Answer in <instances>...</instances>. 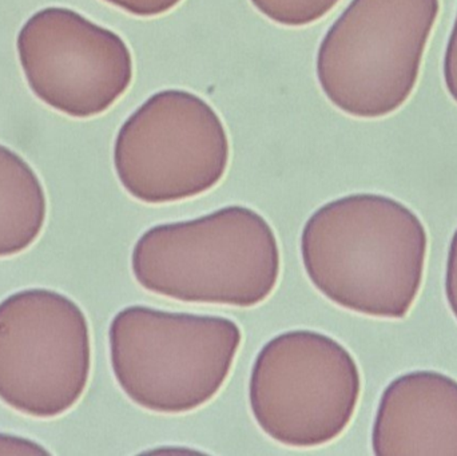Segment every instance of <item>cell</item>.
<instances>
[{"label":"cell","instance_id":"cell-1","mask_svg":"<svg viewBox=\"0 0 457 456\" xmlns=\"http://www.w3.org/2000/svg\"><path fill=\"white\" fill-rule=\"evenodd\" d=\"M300 249L309 280L328 300L370 318L404 319L423 286L428 235L404 203L357 193L317 209Z\"/></svg>","mask_w":457,"mask_h":456},{"label":"cell","instance_id":"cell-2","mask_svg":"<svg viewBox=\"0 0 457 456\" xmlns=\"http://www.w3.org/2000/svg\"><path fill=\"white\" fill-rule=\"evenodd\" d=\"M131 270L142 288L168 299L250 308L273 294L281 253L260 213L231 205L150 228L134 245Z\"/></svg>","mask_w":457,"mask_h":456},{"label":"cell","instance_id":"cell-3","mask_svg":"<svg viewBox=\"0 0 457 456\" xmlns=\"http://www.w3.org/2000/svg\"><path fill=\"white\" fill-rule=\"evenodd\" d=\"M241 342V328L230 319L131 305L110 324V363L137 406L187 414L216 398Z\"/></svg>","mask_w":457,"mask_h":456},{"label":"cell","instance_id":"cell-4","mask_svg":"<svg viewBox=\"0 0 457 456\" xmlns=\"http://www.w3.org/2000/svg\"><path fill=\"white\" fill-rule=\"evenodd\" d=\"M440 0H352L322 40V90L346 114H394L415 91Z\"/></svg>","mask_w":457,"mask_h":456},{"label":"cell","instance_id":"cell-5","mask_svg":"<svg viewBox=\"0 0 457 456\" xmlns=\"http://www.w3.org/2000/svg\"><path fill=\"white\" fill-rule=\"evenodd\" d=\"M361 375L343 344L320 332L295 329L269 340L257 353L249 404L261 430L295 449L324 446L351 425Z\"/></svg>","mask_w":457,"mask_h":456},{"label":"cell","instance_id":"cell-6","mask_svg":"<svg viewBox=\"0 0 457 456\" xmlns=\"http://www.w3.org/2000/svg\"><path fill=\"white\" fill-rule=\"evenodd\" d=\"M91 335L77 303L45 288L0 303V401L27 417H61L82 399Z\"/></svg>","mask_w":457,"mask_h":456},{"label":"cell","instance_id":"cell-7","mask_svg":"<svg viewBox=\"0 0 457 456\" xmlns=\"http://www.w3.org/2000/svg\"><path fill=\"white\" fill-rule=\"evenodd\" d=\"M16 50L29 90L67 117L102 114L133 79L122 37L70 8L46 7L29 16Z\"/></svg>","mask_w":457,"mask_h":456},{"label":"cell","instance_id":"cell-8","mask_svg":"<svg viewBox=\"0 0 457 456\" xmlns=\"http://www.w3.org/2000/svg\"><path fill=\"white\" fill-rule=\"evenodd\" d=\"M142 120L131 114L115 139V171L131 197L152 205L179 203L209 192L224 178L230 147L220 117L208 125Z\"/></svg>","mask_w":457,"mask_h":456},{"label":"cell","instance_id":"cell-9","mask_svg":"<svg viewBox=\"0 0 457 456\" xmlns=\"http://www.w3.org/2000/svg\"><path fill=\"white\" fill-rule=\"evenodd\" d=\"M375 455H457V382L412 371L389 383L372 430Z\"/></svg>","mask_w":457,"mask_h":456},{"label":"cell","instance_id":"cell-10","mask_svg":"<svg viewBox=\"0 0 457 456\" xmlns=\"http://www.w3.org/2000/svg\"><path fill=\"white\" fill-rule=\"evenodd\" d=\"M46 217L39 177L18 153L0 145V257L27 251L39 238Z\"/></svg>","mask_w":457,"mask_h":456},{"label":"cell","instance_id":"cell-11","mask_svg":"<svg viewBox=\"0 0 457 456\" xmlns=\"http://www.w3.org/2000/svg\"><path fill=\"white\" fill-rule=\"evenodd\" d=\"M443 75H445V83L448 94L457 104V13L455 21H453V31H451L450 37H448L447 47H445Z\"/></svg>","mask_w":457,"mask_h":456},{"label":"cell","instance_id":"cell-12","mask_svg":"<svg viewBox=\"0 0 457 456\" xmlns=\"http://www.w3.org/2000/svg\"><path fill=\"white\" fill-rule=\"evenodd\" d=\"M50 452L39 444L21 436L0 434V455H48Z\"/></svg>","mask_w":457,"mask_h":456},{"label":"cell","instance_id":"cell-13","mask_svg":"<svg viewBox=\"0 0 457 456\" xmlns=\"http://www.w3.org/2000/svg\"><path fill=\"white\" fill-rule=\"evenodd\" d=\"M445 297L457 320V229L448 251L447 269H445Z\"/></svg>","mask_w":457,"mask_h":456}]
</instances>
